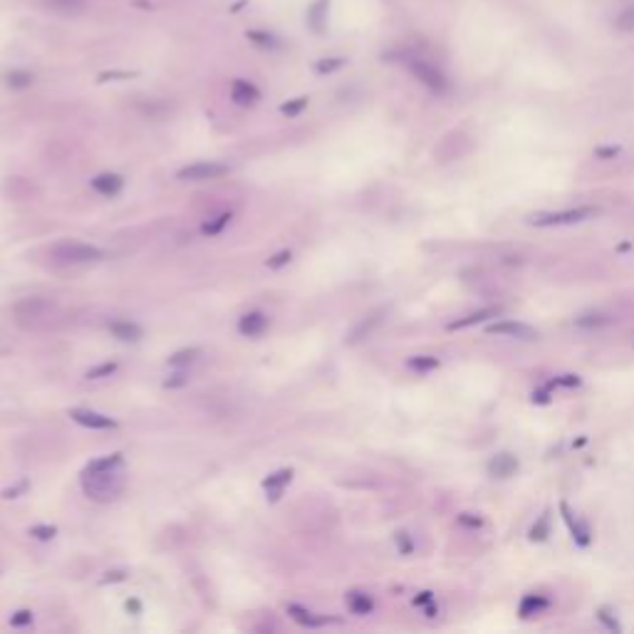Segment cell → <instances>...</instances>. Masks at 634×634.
I'll return each instance as SVG.
<instances>
[{
  "instance_id": "obj_35",
  "label": "cell",
  "mask_w": 634,
  "mask_h": 634,
  "mask_svg": "<svg viewBox=\"0 0 634 634\" xmlns=\"http://www.w3.org/2000/svg\"><path fill=\"white\" fill-rule=\"evenodd\" d=\"M28 488H30V481H28V478H23V481L15 483V486L5 488V491H3V498H5V501H13V498H18L20 493H25V491H28Z\"/></svg>"
},
{
  "instance_id": "obj_27",
  "label": "cell",
  "mask_w": 634,
  "mask_h": 634,
  "mask_svg": "<svg viewBox=\"0 0 634 634\" xmlns=\"http://www.w3.org/2000/svg\"><path fill=\"white\" fill-rule=\"evenodd\" d=\"M406 367L414 372H431L439 367V360L431 355H416V357H409V360H406Z\"/></svg>"
},
{
  "instance_id": "obj_6",
  "label": "cell",
  "mask_w": 634,
  "mask_h": 634,
  "mask_svg": "<svg viewBox=\"0 0 634 634\" xmlns=\"http://www.w3.org/2000/svg\"><path fill=\"white\" fill-rule=\"evenodd\" d=\"M69 419L87 429H117V421L92 409H69Z\"/></svg>"
},
{
  "instance_id": "obj_2",
  "label": "cell",
  "mask_w": 634,
  "mask_h": 634,
  "mask_svg": "<svg viewBox=\"0 0 634 634\" xmlns=\"http://www.w3.org/2000/svg\"><path fill=\"white\" fill-rule=\"evenodd\" d=\"M600 213L597 206H580V208H567V211H550V213H533L528 218L530 226L538 228H550V226H570V223H582L590 221Z\"/></svg>"
},
{
  "instance_id": "obj_37",
  "label": "cell",
  "mask_w": 634,
  "mask_h": 634,
  "mask_svg": "<svg viewBox=\"0 0 634 634\" xmlns=\"http://www.w3.org/2000/svg\"><path fill=\"white\" fill-rule=\"evenodd\" d=\"M547 535V516L545 518H540V523H538V525H533V530H530V540H543V538Z\"/></svg>"
},
{
  "instance_id": "obj_3",
  "label": "cell",
  "mask_w": 634,
  "mask_h": 634,
  "mask_svg": "<svg viewBox=\"0 0 634 634\" xmlns=\"http://www.w3.org/2000/svg\"><path fill=\"white\" fill-rule=\"evenodd\" d=\"M409 69L424 87L431 89V92L444 94L446 89H449V79L444 77V72H441L436 65L426 62V60H414V62H409Z\"/></svg>"
},
{
  "instance_id": "obj_18",
  "label": "cell",
  "mask_w": 634,
  "mask_h": 634,
  "mask_svg": "<svg viewBox=\"0 0 634 634\" xmlns=\"http://www.w3.org/2000/svg\"><path fill=\"white\" fill-rule=\"evenodd\" d=\"M327 8H330V0H317L313 8L308 10V25L315 30V33H322V30H325Z\"/></svg>"
},
{
  "instance_id": "obj_21",
  "label": "cell",
  "mask_w": 634,
  "mask_h": 634,
  "mask_svg": "<svg viewBox=\"0 0 634 634\" xmlns=\"http://www.w3.org/2000/svg\"><path fill=\"white\" fill-rule=\"evenodd\" d=\"M201 350L199 347H189V350H179L174 352V355L169 357V367H174V369H184V367L194 365L196 360H199Z\"/></svg>"
},
{
  "instance_id": "obj_10",
  "label": "cell",
  "mask_w": 634,
  "mask_h": 634,
  "mask_svg": "<svg viewBox=\"0 0 634 634\" xmlns=\"http://www.w3.org/2000/svg\"><path fill=\"white\" fill-rule=\"evenodd\" d=\"M560 511H562V518H565L567 528H570L572 538H575L577 545H590V528L585 525V523L580 521V518H575V513L567 508V503H560Z\"/></svg>"
},
{
  "instance_id": "obj_7",
  "label": "cell",
  "mask_w": 634,
  "mask_h": 634,
  "mask_svg": "<svg viewBox=\"0 0 634 634\" xmlns=\"http://www.w3.org/2000/svg\"><path fill=\"white\" fill-rule=\"evenodd\" d=\"M293 476H295L293 469H280V471H275V474H270L268 478H263L265 498H268L270 503H278L285 491V486L293 481Z\"/></svg>"
},
{
  "instance_id": "obj_44",
  "label": "cell",
  "mask_w": 634,
  "mask_h": 634,
  "mask_svg": "<svg viewBox=\"0 0 634 634\" xmlns=\"http://www.w3.org/2000/svg\"><path fill=\"white\" fill-rule=\"evenodd\" d=\"M431 600H434V595H431V592H421V595L414 600V605H419V607H421V605H429Z\"/></svg>"
},
{
  "instance_id": "obj_41",
  "label": "cell",
  "mask_w": 634,
  "mask_h": 634,
  "mask_svg": "<svg viewBox=\"0 0 634 634\" xmlns=\"http://www.w3.org/2000/svg\"><path fill=\"white\" fill-rule=\"evenodd\" d=\"M552 384H562V386H577V384H580V377H575V374H562V377H557V379L552 382Z\"/></svg>"
},
{
  "instance_id": "obj_29",
  "label": "cell",
  "mask_w": 634,
  "mask_h": 634,
  "mask_svg": "<svg viewBox=\"0 0 634 634\" xmlns=\"http://www.w3.org/2000/svg\"><path fill=\"white\" fill-rule=\"evenodd\" d=\"M117 369H119L117 362H102V365L92 367V369L87 372V379H104V377H112Z\"/></svg>"
},
{
  "instance_id": "obj_12",
  "label": "cell",
  "mask_w": 634,
  "mask_h": 634,
  "mask_svg": "<svg viewBox=\"0 0 634 634\" xmlns=\"http://www.w3.org/2000/svg\"><path fill=\"white\" fill-rule=\"evenodd\" d=\"M92 189L97 191V194L112 199V196H117L119 191L124 189V179L119 174H99L92 179Z\"/></svg>"
},
{
  "instance_id": "obj_8",
  "label": "cell",
  "mask_w": 634,
  "mask_h": 634,
  "mask_svg": "<svg viewBox=\"0 0 634 634\" xmlns=\"http://www.w3.org/2000/svg\"><path fill=\"white\" fill-rule=\"evenodd\" d=\"M488 335H501V337H516V340H533L535 330L525 322H493L488 325Z\"/></svg>"
},
{
  "instance_id": "obj_31",
  "label": "cell",
  "mask_w": 634,
  "mask_h": 634,
  "mask_svg": "<svg viewBox=\"0 0 634 634\" xmlns=\"http://www.w3.org/2000/svg\"><path fill=\"white\" fill-rule=\"evenodd\" d=\"M290 260H293V253H290V250L285 248V250H278V253H275L273 258L265 260V265H268L270 270H280V268H285V265H288Z\"/></svg>"
},
{
  "instance_id": "obj_5",
  "label": "cell",
  "mask_w": 634,
  "mask_h": 634,
  "mask_svg": "<svg viewBox=\"0 0 634 634\" xmlns=\"http://www.w3.org/2000/svg\"><path fill=\"white\" fill-rule=\"evenodd\" d=\"M228 174V166L218 164V161H201V164H189L184 169H179V179L181 181H211V179H221V176Z\"/></svg>"
},
{
  "instance_id": "obj_45",
  "label": "cell",
  "mask_w": 634,
  "mask_h": 634,
  "mask_svg": "<svg viewBox=\"0 0 634 634\" xmlns=\"http://www.w3.org/2000/svg\"><path fill=\"white\" fill-rule=\"evenodd\" d=\"M127 610L132 612V615H139V612H142V602L139 600H127Z\"/></svg>"
},
{
  "instance_id": "obj_42",
  "label": "cell",
  "mask_w": 634,
  "mask_h": 634,
  "mask_svg": "<svg viewBox=\"0 0 634 634\" xmlns=\"http://www.w3.org/2000/svg\"><path fill=\"white\" fill-rule=\"evenodd\" d=\"M597 617H600V620L605 622V625H607V630H620V625H617V620H612V617H610V612H607V610H600V615H597Z\"/></svg>"
},
{
  "instance_id": "obj_13",
  "label": "cell",
  "mask_w": 634,
  "mask_h": 634,
  "mask_svg": "<svg viewBox=\"0 0 634 634\" xmlns=\"http://www.w3.org/2000/svg\"><path fill=\"white\" fill-rule=\"evenodd\" d=\"M288 615L293 617L298 625L308 627V630H315V627H322V625H327V622H332V620H327V617H317L315 612H310L308 607H303V605H288Z\"/></svg>"
},
{
  "instance_id": "obj_26",
  "label": "cell",
  "mask_w": 634,
  "mask_h": 634,
  "mask_svg": "<svg viewBox=\"0 0 634 634\" xmlns=\"http://www.w3.org/2000/svg\"><path fill=\"white\" fill-rule=\"evenodd\" d=\"M124 456L119 454V451H114V454L109 456H102V459H94L87 464V469L84 471H109V469H117V466H122Z\"/></svg>"
},
{
  "instance_id": "obj_39",
  "label": "cell",
  "mask_w": 634,
  "mask_h": 634,
  "mask_svg": "<svg viewBox=\"0 0 634 634\" xmlns=\"http://www.w3.org/2000/svg\"><path fill=\"white\" fill-rule=\"evenodd\" d=\"M396 543H399L401 555H409V552H411V540H409V535H406V533H396Z\"/></svg>"
},
{
  "instance_id": "obj_40",
  "label": "cell",
  "mask_w": 634,
  "mask_h": 634,
  "mask_svg": "<svg viewBox=\"0 0 634 634\" xmlns=\"http://www.w3.org/2000/svg\"><path fill=\"white\" fill-rule=\"evenodd\" d=\"M134 77V72H102L99 74V82H109V79H129Z\"/></svg>"
},
{
  "instance_id": "obj_11",
  "label": "cell",
  "mask_w": 634,
  "mask_h": 634,
  "mask_svg": "<svg viewBox=\"0 0 634 634\" xmlns=\"http://www.w3.org/2000/svg\"><path fill=\"white\" fill-rule=\"evenodd\" d=\"M265 327H268V317H265L263 313H245L238 320V332L243 337H258V335H263Z\"/></svg>"
},
{
  "instance_id": "obj_32",
  "label": "cell",
  "mask_w": 634,
  "mask_h": 634,
  "mask_svg": "<svg viewBox=\"0 0 634 634\" xmlns=\"http://www.w3.org/2000/svg\"><path fill=\"white\" fill-rule=\"evenodd\" d=\"M342 65H345L342 57H325L315 65V69H317V74H330V72H335V69H340Z\"/></svg>"
},
{
  "instance_id": "obj_24",
  "label": "cell",
  "mask_w": 634,
  "mask_h": 634,
  "mask_svg": "<svg viewBox=\"0 0 634 634\" xmlns=\"http://www.w3.org/2000/svg\"><path fill=\"white\" fill-rule=\"evenodd\" d=\"M230 218H233V213H230V211H226V213H218L216 216V218H211V221H206L204 226H201V233L204 235H218L221 230L226 228V226L230 223Z\"/></svg>"
},
{
  "instance_id": "obj_19",
  "label": "cell",
  "mask_w": 634,
  "mask_h": 634,
  "mask_svg": "<svg viewBox=\"0 0 634 634\" xmlns=\"http://www.w3.org/2000/svg\"><path fill=\"white\" fill-rule=\"evenodd\" d=\"M382 315L384 313H374V315H369V317H365V320L360 322V325L355 327V330L350 332V337H347V342H350V345H355V342H360V340H365L367 335H369L372 330H374L377 325H379L382 322Z\"/></svg>"
},
{
  "instance_id": "obj_9",
  "label": "cell",
  "mask_w": 634,
  "mask_h": 634,
  "mask_svg": "<svg viewBox=\"0 0 634 634\" xmlns=\"http://www.w3.org/2000/svg\"><path fill=\"white\" fill-rule=\"evenodd\" d=\"M230 99L235 104H240V107H253L260 99V89L253 82H248V79H233V84H230Z\"/></svg>"
},
{
  "instance_id": "obj_1",
  "label": "cell",
  "mask_w": 634,
  "mask_h": 634,
  "mask_svg": "<svg viewBox=\"0 0 634 634\" xmlns=\"http://www.w3.org/2000/svg\"><path fill=\"white\" fill-rule=\"evenodd\" d=\"M119 469V466H117ZM117 469H109V471H82V491L89 501H97V503H109V501H117L122 496L124 486V476L119 474Z\"/></svg>"
},
{
  "instance_id": "obj_4",
  "label": "cell",
  "mask_w": 634,
  "mask_h": 634,
  "mask_svg": "<svg viewBox=\"0 0 634 634\" xmlns=\"http://www.w3.org/2000/svg\"><path fill=\"white\" fill-rule=\"evenodd\" d=\"M55 258L65 260V263H92V260L104 258V250L89 243H62L55 248Z\"/></svg>"
},
{
  "instance_id": "obj_14",
  "label": "cell",
  "mask_w": 634,
  "mask_h": 634,
  "mask_svg": "<svg viewBox=\"0 0 634 634\" xmlns=\"http://www.w3.org/2000/svg\"><path fill=\"white\" fill-rule=\"evenodd\" d=\"M501 313H503L501 308H483V310H476V313L461 317V320H454V322H451V325H449V330L454 332V330H464V327H471V325H481V322L491 320V317H498Z\"/></svg>"
},
{
  "instance_id": "obj_16",
  "label": "cell",
  "mask_w": 634,
  "mask_h": 634,
  "mask_svg": "<svg viewBox=\"0 0 634 634\" xmlns=\"http://www.w3.org/2000/svg\"><path fill=\"white\" fill-rule=\"evenodd\" d=\"M347 607H350L352 615L365 617L374 610V600L367 592H347Z\"/></svg>"
},
{
  "instance_id": "obj_33",
  "label": "cell",
  "mask_w": 634,
  "mask_h": 634,
  "mask_svg": "<svg viewBox=\"0 0 634 634\" xmlns=\"http://www.w3.org/2000/svg\"><path fill=\"white\" fill-rule=\"evenodd\" d=\"M30 535H33L35 540H52V538L57 535V528L55 525H33L30 528Z\"/></svg>"
},
{
  "instance_id": "obj_36",
  "label": "cell",
  "mask_w": 634,
  "mask_h": 634,
  "mask_svg": "<svg viewBox=\"0 0 634 634\" xmlns=\"http://www.w3.org/2000/svg\"><path fill=\"white\" fill-rule=\"evenodd\" d=\"M33 625V612L30 610H18L10 617V627H28Z\"/></svg>"
},
{
  "instance_id": "obj_25",
  "label": "cell",
  "mask_w": 634,
  "mask_h": 634,
  "mask_svg": "<svg viewBox=\"0 0 634 634\" xmlns=\"http://www.w3.org/2000/svg\"><path fill=\"white\" fill-rule=\"evenodd\" d=\"M547 607V600L540 595H525L521 602V617H533L538 612H543Z\"/></svg>"
},
{
  "instance_id": "obj_28",
  "label": "cell",
  "mask_w": 634,
  "mask_h": 634,
  "mask_svg": "<svg viewBox=\"0 0 634 634\" xmlns=\"http://www.w3.org/2000/svg\"><path fill=\"white\" fill-rule=\"evenodd\" d=\"M305 107H308V97H295L290 102L280 104V114H285V117H298Z\"/></svg>"
},
{
  "instance_id": "obj_17",
  "label": "cell",
  "mask_w": 634,
  "mask_h": 634,
  "mask_svg": "<svg viewBox=\"0 0 634 634\" xmlns=\"http://www.w3.org/2000/svg\"><path fill=\"white\" fill-rule=\"evenodd\" d=\"M109 332L122 342H137V340H142V335H144L142 327L134 325V322H112V325H109Z\"/></svg>"
},
{
  "instance_id": "obj_34",
  "label": "cell",
  "mask_w": 634,
  "mask_h": 634,
  "mask_svg": "<svg viewBox=\"0 0 634 634\" xmlns=\"http://www.w3.org/2000/svg\"><path fill=\"white\" fill-rule=\"evenodd\" d=\"M189 384V374L186 372H176V374L166 377L164 379V389H181V386Z\"/></svg>"
},
{
  "instance_id": "obj_22",
  "label": "cell",
  "mask_w": 634,
  "mask_h": 634,
  "mask_svg": "<svg viewBox=\"0 0 634 634\" xmlns=\"http://www.w3.org/2000/svg\"><path fill=\"white\" fill-rule=\"evenodd\" d=\"M33 72H28V69H10L8 74H5V84H8L10 89H28L30 84H33Z\"/></svg>"
},
{
  "instance_id": "obj_20",
  "label": "cell",
  "mask_w": 634,
  "mask_h": 634,
  "mask_svg": "<svg viewBox=\"0 0 634 634\" xmlns=\"http://www.w3.org/2000/svg\"><path fill=\"white\" fill-rule=\"evenodd\" d=\"M45 8H50L52 13H62V15H74L87 5V0H43Z\"/></svg>"
},
{
  "instance_id": "obj_43",
  "label": "cell",
  "mask_w": 634,
  "mask_h": 634,
  "mask_svg": "<svg viewBox=\"0 0 634 634\" xmlns=\"http://www.w3.org/2000/svg\"><path fill=\"white\" fill-rule=\"evenodd\" d=\"M605 322H610V320H607V317H602V315H595V320H582V317H580V320H577V325H580V327H592V325H595L597 327V325H605Z\"/></svg>"
},
{
  "instance_id": "obj_30",
  "label": "cell",
  "mask_w": 634,
  "mask_h": 634,
  "mask_svg": "<svg viewBox=\"0 0 634 634\" xmlns=\"http://www.w3.org/2000/svg\"><path fill=\"white\" fill-rule=\"evenodd\" d=\"M617 30H622V33H634V5H630L627 10H622L620 18L615 20Z\"/></svg>"
},
{
  "instance_id": "obj_38",
  "label": "cell",
  "mask_w": 634,
  "mask_h": 634,
  "mask_svg": "<svg viewBox=\"0 0 634 634\" xmlns=\"http://www.w3.org/2000/svg\"><path fill=\"white\" fill-rule=\"evenodd\" d=\"M124 580H127V572L124 570H112V572H107V575H104L99 582H102V585H112V582H124Z\"/></svg>"
},
{
  "instance_id": "obj_15",
  "label": "cell",
  "mask_w": 634,
  "mask_h": 634,
  "mask_svg": "<svg viewBox=\"0 0 634 634\" xmlns=\"http://www.w3.org/2000/svg\"><path fill=\"white\" fill-rule=\"evenodd\" d=\"M488 471H491L493 476H498V478H508V476H513L518 471V459L516 456H511V454H498L496 459L488 464Z\"/></svg>"
},
{
  "instance_id": "obj_46",
  "label": "cell",
  "mask_w": 634,
  "mask_h": 634,
  "mask_svg": "<svg viewBox=\"0 0 634 634\" xmlns=\"http://www.w3.org/2000/svg\"><path fill=\"white\" fill-rule=\"evenodd\" d=\"M620 154V149L617 147H610V149H597V157H617Z\"/></svg>"
},
{
  "instance_id": "obj_23",
  "label": "cell",
  "mask_w": 634,
  "mask_h": 634,
  "mask_svg": "<svg viewBox=\"0 0 634 634\" xmlns=\"http://www.w3.org/2000/svg\"><path fill=\"white\" fill-rule=\"evenodd\" d=\"M245 38H248L250 43L258 45V48H263V50H275L280 45L278 38H275L273 33H268V30H248Z\"/></svg>"
}]
</instances>
